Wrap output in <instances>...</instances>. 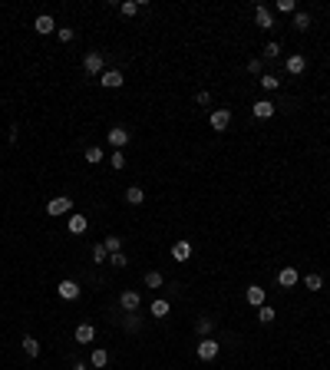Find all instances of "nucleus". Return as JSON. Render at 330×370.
I'll return each mask as SVG.
<instances>
[{
	"instance_id": "1",
	"label": "nucleus",
	"mask_w": 330,
	"mask_h": 370,
	"mask_svg": "<svg viewBox=\"0 0 330 370\" xmlns=\"http://www.w3.org/2000/svg\"><path fill=\"white\" fill-rule=\"evenodd\" d=\"M83 69H86L89 76H103V53L99 50L86 53V57H83Z\"/></svg>"
},
{
	"instance_id": "2",
	"label": "nucleus",
	"mask_w": 330,
	"mask_h": 370,
	"mask_svg": "<svg viewBox=\"0 0 330 370\" xmlns=\"http://www.w3.org/2000/svg\"><path fill=\"white\" fill-rule=\"evenodd\" d=\"M69 208H73V199H66V195H60V199H53L50 205H46V215H53V218H60V215H66Z\"/></svg>"
},
{
	"instance_id": "3",
	"label": "nucleus",
	"mask_w": 330,
	"mask_h": 370,
	"mask_svg": "<svg viewBox=\"0 0 330 370\" xmlns=\"http://www.w3.org/2000/svg\"><path fill=\"white\" fill-rule=\"evenodd\" d=\"M119 304H122V311H139V304H142V294H139V291H122V294H119Z\"/></svg>"
},
{
	"instance_id": "4",
	"label": "nucleus",
	"mask_w": 330,
	"mask_h": 370,
	"mask_svg": "<svg viewBox=\"0 0 330 370\" xmlns=\"http://www.w3.org/2000/svg\"><path fill=\"white\" fill-rule=\"evenodd\" d=\"M208 122H212V129H215V132H224V129L231 126V113H228V109H215Z\"/></svg>"
},
{
	"instance_id": "5",
	"label": "nucleus",
	"mask_w": 330,
	"mask_h": 370,
	"mask_svg": "<svg viewBox=\"0 0 330 370\" xmlns=\"http://www.w3.org/2000/svg\"><path fill=\"white\" fill-rule=\"evenodd\" d=\"M99 83H103V86H106V89H119V86H122V73H119V69H103V76H99Z\"/></svg>"
},
{
	"instance_id": "6",
	"label": "nucleus",
	"mask_w": 330,
	"mask_h": 370,
	"mask_svg": "<svg viewBox=\"0 0 330 370\" xmlns=\"http://www.w3.org/2000/svg\"><path fill=\"white\" fill-rule=\"evenodd\" d=\"M198 357H201V360H215V357H218V340L205 337V340L198 344Z\"/></svg>"
},
{
	"instance_id": "7",
	"label": "nucleus",
	"mask_w": 330,
	"mask_h": 370,
	"mask_svg": "<svg viewBox=\"0 0 330 370\" xmlns=\"http://www.w3.org/2000/svg\"><path fill=\"white\" fill-rule=\"evenodd\" d=\"M172 258H175V261H188V258H192V241H188V238L175 241V245H172Z\"/></svg>"
},
{
	"instance_id": "8",
	"label": "nucleus",
	"mask_w": 330,
	"mask_h": 370,
	"mask_svg": "<svg viewBox=\"0 0 330 370\" xmlns=\"http://www.w3.org/2000/svg\"><path fill=\"white\" fill-rule=\"evenodd\" d=\"M255 23L261 27V30H274V17H271L268 7H258L255 10Z\"/></svg>"
},
{
	"instance_id": "9",
	"label": "nucleus",
	"mask_w": 330,
	"mask_h": 370,
	"mask_svg": "<svg viewBox=\"0 0 330 370\" xmlns=\"http://www.w3.org/2000/svg\"><path fill=\"white\" fill-rule=\"evenodd\" d=\"M56 291H60L63 301H76V298H80V284H76V281H60V288H56Z\"/></svg>"
},
{
	"instance_id": "10",
	"label": "nucleus",
	"mask_w": 330,
	"mask_h": 370,
	"mask_svg": "<svg viewBox=\"0 0 330 370\" xmlns=\"http://www.w3.org/2000/svg\"><path fill=\"white\" fill-rule=\"evenodd\" d=\"M33 27H37V33H43V37H46V33H53V30H56V20L50 17V13H40Z\"/></svg>"
},
{
	"instance_id": "11",
	"label": "nucleus",
	"mask_w": 330,
	"mask_h": 370,
	"mask_svg": "<svg viewBox=\"0 0 330 370\" xmlns=\"http://www.w3.org/2000/svg\"><path fill=\"white\" fill-rule=\"evenodd\" d=\"M109 142L116 145V149H122V145L129 142V132H125L122 126H112V129H109Z\"/></svg>"
},
{
	"instance_id": "12",
	"label": "nucleus",
	"mask_w": 330,
	"mask_h": 370,
	"mask_svg": "<svg viewBox=\"0 0 330 370\" xmlns=\"http://www.w3.org/2000/svg\"><path fill=\"white\" fill-rule=\"evenodd\" d=\"M255 116L258 119H271V116H274V103L271 100H258L255 103Z\"/></svg>"
},
{
	"instance_id": "13",
	"label": "nucleus",
	"mask_w": 330,
	"mask_h": 370,
	"mask_svg": "<svg viewBox=\"0 0 330 370\" xmlns=\"http://www.w3.org/2000/svg\"><path fill=\"white\" fill-rule=\"evenodd\" d=\"M76 340H80V344H93L96 340V327L93 324H80L76 327Z\"/></svg>"
},
{
	"instance_id": "14",
	"label": "nucleus",
	"mask_w": 330,
	"mask_h": 370,
	"mask_svg": "<svg viewBox=\"0 0 330 370\" xmlns=\"http://www.w3.org/2000/svg\"><path fill=\"white\" fill-rule=\"evenodd\" d=\"M307 69V60L300 57V53H294V57H287V73H294V76H300Z\"/></svg>"
},
{
	"instance_id": "15",
	"label": "nucleus",
	"mask_w": 330,
	"mask_h": 370,
	"mask_svg": "<svg viewBox=\"0 0 330 370\" xmlns=\"http://www.w3.org/2000/svg\"><path fill=\"white\" fill-rule=\"evenodd\" d=\"M277 281H281V288H294L297 284V268H281Z\"/></svg>"
},
{
	"instance_id": "16",
	"label": "nucleus",
	"mask_w": 330,
	"mask_h": 370,
	"mask_svg": "<svg viewBox=\"0 0 330 370\" xmlns=\"http://www.w3.org/2000/svg\"><path fill=\"white\" fill-rule=\"evenodd\" d=\"M248 304H251V308H261V304H264V288H261V284H251V288H248Z\"/></svg>"
},
{
	"instance_id": "17",
	"label": "nucleus",
	"mask_w": 330,
	"mask_h": 370,
	"mask_svg": "<svg viewBox=\"0 0 330 370\" xmlns=\"http://www.w3.org/2000/svg\"><path fill=\"white\" fill-rule=\"evenodd\" d=\"M294 30H300V33H304V30H311V13H307V10H297V13H294Z\"/></svg>"
},
{
	"instance_id": "18",
	"label": "nucleus",
	"mask_w": 330,
	"mask_h": 370,
	"mask_svg": "<svg viewBox=\"0 0 330 370\" xmlns=\"http://www.w3.org/2000/svg\"><path fill=\"white\" fill-rule=\"evenodd\" d=\"M125 202H129V205H142V202H145V192L139 185H129V188H125Z\"/></svg>"
},
{
	"instance_id": "19",
	"label": "nucleus",
	"mask_w": 330,
	"mask_h": 370,
	"mask_svg": "<svg viewBox=\"0 0 330 370\" xmlns=\"http://www.w3.org/2000/svg\"><path fill=\"white\" fill-rule=\"evenodd\" d=\"M20 344H23V354H27V357H40V340L37 337H30V334H27Z\"/></svg>"
},
{
	"instance_id": "20",
	"label": "nucleus",
	"mask_w": 330,
	"mask_h": 370,
	"mask_svg": "<svg viewBox=\"0 0 330 370\" xmlns=\"http://www.w3.org/2000/svg\"><path fill=\"white\" fill-rule=\"evenodd\" d=\"M69 232H73V235L86 232V215H69Z\"/></svg>"
},
{
	"instance_id": "21",
	"label": "nucleus",
	"mask_w": 330,
	"mask_h": 370,
	"mask_svg": "<svg viewBox=\"0 0 330 370\" xmlns=\"http://www.w3.org/2000/svg\"><path fill=\"white\" fill-rule=\"evenodd\" d=\"M139 7H145L142 0H139V4H136V0H122V4H119V10H122V17H136Z\"/></svg>"
},
{
	"instance_id": "22",
	"label": "nucleus",
	"mask_w": 330,
	"mask_h": 370,
	"mask_svg": "<svg viewBox=\"0 0 330 370\" xmlns=\"http://www.w3.org/2000/svg\"><path fill=\"white\" fill-rule=\"evenodd\" d=\"M162 284H165V278L159 275V271H145V288L156 291V288H162Z\"/></svg>"
},
{
	"instance_id": "23",
	"label": "nucleus",
	"mask_w": 330,
	"mask_h": 370,
	"mask_svg": "<svg viewBox=\"0 0 330 370\" xmlns=\"http://www.w3.org/2000/svg\"><path fill=\"white\" fill-rule=\"evenodd\" d=\"M168 301H162V298H156V301H152V317H168Z\"/></svg>"
},
{
	"instance_id": "24",
	"label": "nucleus",
	"mask_w": 330,
	"mask_h": 370,
	"mask_svg": "<svg viewBox=\"0 0 330 370\" xmlns=\"http://www.w3.org/2000/svg\"><path fill=\"white\" fill-rule=\"evenodd\" d=\"M86 162L89 165H99L103 162V149H99V145H89V149H86Z\"/></svg>"
},
{
	"instance_id": "25",
	"label": "nucleus",
	"mask_w": 330,
	"mask_h": 370,
	"mask_svg": "<svg viewBox=\"0 0 330 370\" xmlns=\"http://www.w3.org/2000/svg\"><path fill=\"white\" fill-rule=\"evenodd\" d=\"M274 317H277L274 308H268V304H261V308H258V320H261V324H271Z\"/></svg>"
},
{
	"instance_id": "26",
	"label": "nucleus",
	"mask_w": 330,
	"mask_h": 370,
	"mask_svg": "<svg viewBox=\"0 0 330 370\" xmlns=\"http://www.w3.org/2000/svg\"><path fill=\"white\" fill-rule=\"evenodd\" d=\"M89 364H93V367H106V364H109V354H106V351L99 347V351H93V357H89Z\"/></svg>"
},
{
	"instance_id": "27",
	"label": "nucleus",
	"mask_w": 330,
	"mask_h": 370,
	"mask_svg": "<svg viewBox=\"0 0 330 370\" xmlns=\"http://www.w3.org/2000/svg\"><path fill=\"white\" fill-rule=\"evenodd\" d=\"M304 284H307L311 291H320V288H324V278H320V275H307V278H304Z\"/></svg>"
},
{
	"instance_id": "28",
	"label": "nucleus",
	"mask_w": 330,
	"mask_h": 370,
	"mask_svg": "<svg viewBox=\"0 0 330 370\" xmlns=\"http://www.w3.org/2000/svg\"><path fill=\"white\" fill-rule=\"evenodd\" d=\"M212 327H215V320H212V317H198V324H195V331H198L201 337H205V334L212 331Z\"/></svg>"
},
{
	"instance_id": "29",
	"label": "nucleus",
	"mask_w": 330,
	"mask_h": 370,
	"mask_svg": "<svg viewBox=\"0 0 330 370\" xmlns=\"http://www.w3.org/2000/svg\"><path fill=\"white\" fill-rule=\"evenodd\" d=\"M103 245H106V251H109V255H116V251L122 248V238H116V235H109V238L103 241Z\"/></svg>"
},
{
	"instance_id": "30",
	"label": "nucleus",
	"mask_w": 330,
	"mask_h": 370,
	"mask_svg": "<svg viewBox=\"0 0 330 370\" xmlns=\"http://www.w3.org/2000/svg\"><path fill=\"white\" fill-rule=\"evenodd\" d=\"M109 264H112V268H125V264H129V258H125L122 251H116V255H109Z\"/></svg>"
},
{
	"instance_id": "31",
	"label": "nucleus",
	"mask_w": 330,
	"mask_h": 370,
	"mask_svg": "<svg viewBox=\"0 0 330 370\" xmlns=\"http://www.w3.org/2000/svg\"><path fill=\"white\" fill-rule=\"evenodd\" d=\"M261 86H264V89H277L281 80H277V76H271V73H264V76H261Z\"/></svg>"
},
{
	"instance_id": "32",
	"label": "nucleus",
	"mask_w": 330,
	"mask_h": 370,
	"mask_svg": "<svg viewBox=\"0 0 330 370\" xmlns=\"http://www.w3.org/2000/svg\"><path fill=\"white\" fill-rule=\"evenodd\" d=\"M139 327H142V320H139V314L132 311L129 317H125V331H139Z\"/></svg>"
},
{
	"instance_id": "33",
	"label": "nucleus",
	"mask_w": 330,
	"mask_h": 370,
	"mask_svg": "<svg viewBox=\"0 0 330 370\" xmlns=\"http://www.w3.org/2000/svg\"><path fill=\"white\" fill-rule=\"evenodd\" d=\"M106 255H109L106 245H96V248H93V261H96V264H103V261H106Z\"/></svg>"
},
{
	"instance_id": "34",
	"label": "nucleus",
	"mask_w": 330,
	"mask_h": 370,
	"mask_svg": "<svg viewBox=\"0 0 330 370\" xmlns=\"http://www.w3.org/2000/svg\"><path fill=\"white\" fill-rule=\"evenodd\" d=\"M109 162H112V169H125V156H122V152H112V159H109Z\"/></svg>"
},
{
	"instance_id": "35",
	"label": "nucleus",
	"mask_w": 330,
	"mask_h": 370,
	"mask_svg": "<svg viewBox=\"0 0 330 370\" xmlns=\"http://www.w3.org/2000/svg\"><path fill=\"white\" fill-rule=\"evenodd\" d=\"M277 10L281 13H297V7H294V0H277Z\"/></svg>"
},
{
	"instance_id": "36",
	"label": "nucleus",
	"mask_w": 330,
	"mask_h": 370,
	"mask_svg": "<svg viewBox=\"0 0 330 370\" xmlns=\"http://www.w3.org/2000/svg\"><path fill=\"white\" fill-rule=\"evenodd\" d=\"M277 53H281V46L274 43V40H271V43H268V46H264V60H274V57H277Z\"/></svg>"
},
{
	"instance_id": "37",
	"label": "nucleus",
	"mask_w": 330,
	"mask_h": 370,
	"mask_svg": "<svg viewBox=\"0 0 330 370\" xmlns=\"http://www.w3.org/2000/svg\"><path fill=\"white\" fill-rule=\"evenodd\" d=\"M73 37L76 33L69 30V27H60V43H73Z\"/></svg>"
},
{
	"instance_id": "38",
	"label": "nucleus",
	"mask_w": 330,
	"mask_h": 370,
	"mask_svg": "<svg viewBox=\"0 0 330 370\" xmlns=\"http://www.w3.org/2000/svg\"><path fill=\"white\" fill-rule=\"evenodd\" d=\"M195 103H198V106H208V103H212V93H205V89H201V93L195 96Z\"/></svg>"
},
{
	"instance_id": "39",
	"label": "nucleus",
	"mask_w": 330,
	"mask_h": 370,
	"mask_svg": "<svg viewBox=\"0 0 330 370\" xmlns=\"http://www.w3.org/2000/svg\"><path fill=\"white\" fill-rule=\"evenodd\" d=\"M248 73H261V60H248Z\"/></svg>"
},
{
	"instance_id": "40",
	"label": "nucleus",
	"mask_w": 330,
	"mask_h": 370,
	"mask_svg": "<svg viewBox=\"0 0 330 370\" xmlns=\"http://www.w3.org/2000/svg\"><path fill=\"white\" fill-rule=\"evenodd\" d=\"M73 370H86V364H83V360H76V364H73Z\"/></svg>"
}]
</instances>
